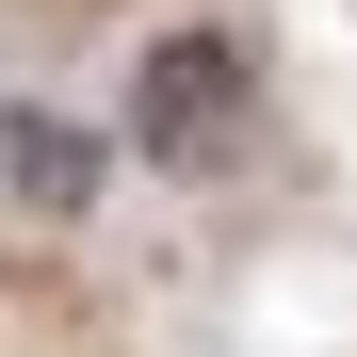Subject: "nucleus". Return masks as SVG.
Listing matches in <instances>:
<instances>
[{"mask_svg": "<svg viewBox=\"0 0 357 357\" xmlns=\"http://www.w3.org/2000/svg\"><path fill=\"white\" fill-rule=\"evenodd\" d=\"M227 130H244V49L227 33H162L146 82H130V146L146 162H211Z\"/></svg>", "mask_w": 357, "mask_h": 357, "instance_id": "nucleus-1", "label": "nucleus"}, {"mask_svg": "<svg viewBox=\"0 0 357 357\" xmlns=\"http://www.w3.org/2000/svg\"><path fill=\"white\" fill-rule=\"evenodd\" d=\"M0 195L17 211H98L114 195V146L82 130V114H49V98H0Z\"/></svg>", "mask_w": 357, "mask_h": 357, "instance_id": "nucleus-2", "label": "nucleus"}]
</instances>
